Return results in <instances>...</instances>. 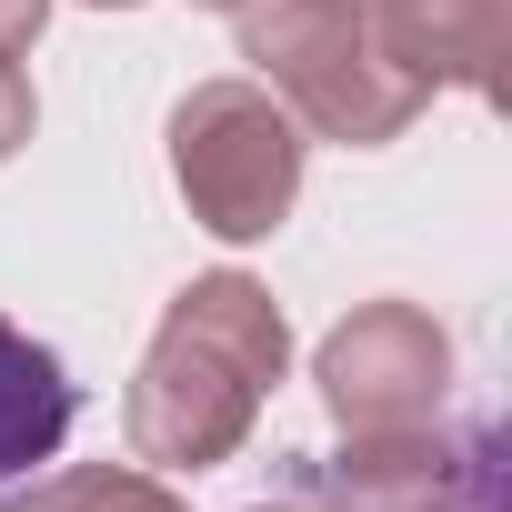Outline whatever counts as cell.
Returning <instances> with one entry per match:
<instances>
[{
    "label": "cell",
    "mask_w": 512,
    "mask_h": 512,
    "mask_svg": "<svg viewBox=\"0 0 512 512\" xmlns=\"http://www.w3.org/2000/svg\"><path fill=\"white\" fill-rule=\"evenodd\" d=\"M91 11H131V0H91Z\"/></svg>",
    "instance_id": "7c38bea8"
},
{
    "label": "cell",
    "mask_w": 512,
    "mask_h": 512,
    "mask_svg": "<svg viewBox=\"0 0 512 512\" xmlns=\"http://www.w3.org/2000/svg\"><path fill=\"white\" fill-rule=\"evenodd\" d=\"M292 362V322L251 272H191L121 392V432L131 462L151 472H211L251 442L272 382Z\"/></svg>",
    "instance_id": "6da1fadb"
},
{
    "label": "cell",
    "mask_w": 512,
    "mask_h": 512,
    "mask_svg": "<svg viewBox=\"0 0 512 512\" xmlns=\"http://www.w3.org/2000/svg\"><path fill=\"white\" fill-rule=\"evenodd\" d=\"M231 21H241L251 81H262L302 131H322L342 151H382V141H402L432 111V91L372 41L362 0H241Z\"/></svg>",
    "instance_id": "7a4b0ae2"
},
{
    "label": "cell",
    "mask_w": 512,
    "mask_h": 512,
    "mask_svg": "<svg viewBox=\"0 0 512 512\" xmlns=\"http://www.w3.org/2000/svg\"><path fill=\"white\" fill-rule=\"evenodd\" d=\"M302 121L251 81V71H221V81H191L171 101V181L191 201V221L211 241H272L302 201Z\"/></svg>",
    "instance_id": "3957f363"
},
{
    "label": "cell",
    "mask_w": 512,
    "mask_h": 512,
    "mask_svg": "<svg viewBox=\"0 0 512 512\" xmlns=\"http://www.w3.org/2000/svg\"><path fill=\"white\" fill-rule=\"evenodd\" d=\"M322 412L342 432H412L452 412V332L422 302H352L312 352Z\"/></svg>",
    "instance_id": "5b68a950"
},
{
    "label": "cell",
    "mask_w": 512,
    "mask_h": 512,
    "mask_svg": "<svg viewBox=\"0 0 512 512\" xmlns=\"http://www.w3.org/2000/svg\"><path fill=\"white\" fill-rule=\"evenodd\" d=\"M292 492L322 512H512L502 422H412V432H342L332 462H292Z\"/></svg>",
    "instance_id": "277c9868"
},
{
    "label": "cell",
    "mask_w": 512,
    "mask_h": 512,
    "mask_svg": "<svg viewBox=\"0 0 512 512\" xmlns=\"http://www.w3.org/2000/svg\"><path fill=\"white\" fill-rule=\"evenodd\" d=\"M31 121H41V101H31V71L0 51V161H11L21 141H31Z\"/></svg>",
    "instance_id": "9c48e42d"
},
{
    "label": "cell",
    "mask_w": 512,
    "mask_h": 512,
    "mask_svg": "<svg viewBox=\"0 0 512 512\" xmlns=\"http://www.w3.org/2000/svg\"><path fill=\"white\" fill-rule=\"evenodd\" d=\"M201 11H241V0H201Z\"/></svg>",
    "instance_id": "4fadbf2b"
},
{
    "label": "cell",
    "mask_w": 512,
    "mask_h": 512,
    "mask_svg": "<svg viewBox=\"0 0 512 512\" xmlns=\"http://www.w3.org/2000/svg\"><path fill=\"white\" fill-rule=\"evenodd\" d=\"M71 412H81V392H71L61 352L31 342L11 312H0V492L31 482V472L71 442Z\"/></svg>",
    "instance_id": "52a82bcc"
},
{
    "label": "cell",
    "mask_w": 512,
    "mask_h": 512,
    "mask_svg": "<svg viewBox=\"0 0 512 512\" xmlns=\"http://www.w3.org/2000/svg\"><path fill=\"white\" fill-rule=\"evenodd\" d=\"M362 21H372V41L422 91H482V101H502L512 0H362Z\"/></svg>",
    "instance_id": "8992f818"
},
{
    "label": "cell",
    "mask_w": 512,
    "mask_h": 512,
    "mask_svg": "<svg viewBox=\"0 0 512 512\" xmlns=\"http://www.w3.org/2000/svg\"><path fill=\"white\" fill-rule=\"evenodd\" d=\"M241 512H322V502H312V492H292V482H282V502H241Z\"/></svg>",
    "instance_id": "8fae6325"
},
{
    "label": "cell",
    "mask_w": 512,
    "mask_h": 512,
    "mask_svg": "<svg viewBox=\"0 0 512 512\" xmlns=\"http://www.w3.org/2000/svg\"><path fill=\"white\" fill-rule=\"evenodd\" d=\"M11 512H191V502L141 462H61V472L11 482Z\"/></svg>",
    "instance_id": "ba28073f"
},
{
    "label": "cell",
    "mask_w": 512,
    "mask_h": 512,
    "mask_svg": "<svg viewBox=\"0 0 512 512\" xmlns=\"http://www.w3.org/2000/svg\"><path fill=\"white\" fill-rule=\"evenodd\" d=\"M41 21H51V0H0V51H31Z\"/></svg>",
    "instance_id": "30bf717a"
}]
</instances>
